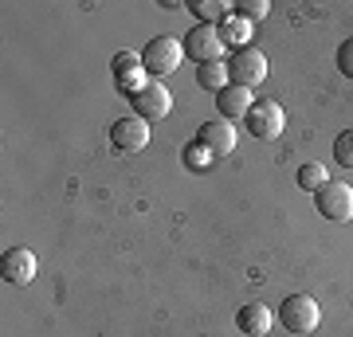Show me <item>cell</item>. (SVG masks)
Instances as JSON below:
<instances>
[{
  "label": "cell",
  "instance_id": "cell-1",
  "mask_svg": "<svg viewBox=\"0 0 353 337\" xmlns=\"http://www.w3.org/2000/svg\"><path fill=\"white\" fill-rule=\"evenodd\" d=\"M279 322H283L287 334L306 337V334H314V329H318L322 310H318V302L310 298V294H290V298L279 306Z\"/></svg>",
  "mask_w": 353,
  "mask_h": 337
},
{
  "label": "cell",
  "instance_id": "cell-2",
  "mask_svg": "<svg viewBox=\"0 0 353 337\" xmlns=\"http://www.w3.org/2000/svg\"><path fill=\"white\" fill-rule=\"evenodd\" d=\"M185 59V48L176 43L173 36H153L145 48H141V71H150L153 79H165L173 75L176 67Z\"/></svg>",
  "mask_w": 353,
  "mask_h": 337
},
{
  "label": "cell",
  "instance_id": "cell-3",
  "mask_svg": "<svg viewBox=\"0 0 353 337\" xmlns=\"http://www.w3.org/2000/svg\"><path fill=\"white\" fill-rule=\"evenodd\" d=\"M181 48H185L189 59H196V67H201V63L224 59V36H220V28H212V24H192L189 32H185V39H181Z\"/></svg>",
  "mask_w": 353,
  "mask_h": 337
},
{
  "label": "cell",
  "instance_id": "cell-4",
  "mask_svg": "<svg viewBox=\"0 0 353 337\" xmlns=\"http://www.w3.org/2000/svg\"><path fill=\"white\" fill-rule=\"evenodd\" d=\"M228 79H232L236 87H243V90L259 87V83L267 79V55L259 48L232 51V59H228Z\"/></svg>",
  "mask_w": 353,
  "mask_h": 337
},
{
  "label": "cell",
  "instance_id": "cell-5",
  "mask_svg": "<svg viewBox=\"0 0 353 337\" xmlns=\"http://www.w3.org/2000/svg\"><path fill=\"white\" fill-rule=\"evenodd\" d=\"M314 200H318L322 220H330V224H345V220H353V188L345 185V181H330V185H322L314 192Z\"/></svg>",
  "mask_w": 353,
  "mask_h": 337
},
{
  "label": "cell",
  "instance_id": "cell-6",
  "mask_svg": "<svg viewBox=\"0 0 353 337\" xmlns=\"http://www.w3.org/2000/svg\"><path fill=\"white\" fill-rule=\"evenodd\" d=\"M243 125H248V134H252L255 141H275L279 134H283L287 118H283V106H279L275 99H259L252 106V114L243 118Z\"/></svg>",
  "mask_w": 353,
  "mask_h": 337
},
{
  "label": "cell",
  "instance_id": "cell-7",
  "mask_svg": "<svg viewBox=\"0 0 353 337\" xmlns=\"http://www.w3.org/2000/svg\"><path fill=\"white\" fill-rule=\"evenodd\" d=\"M169 110H173V94H169V87H161L157 79H150V83L134 94V114L145 118V122H165Z\"/></svg>",
  "mask_w": 353,
  "mask_h": 337
},
{
  "label": "cell",
  "instance_id": "cell-8",
  "mask_svg": "<svg viewBox=\"0 0 353 337\" xmlns=\"http://www.w3.org/2000/svg\"><path fill=\"white\" fill-rule=\"evenodd\" d=\"M110 141H114V150H122V153H138L150 145V122L145 118H118V122L110 125Z\"/></svg>",
  "mask_w": 353,
  "mask_h": 337
},
{
  "label": "cell",
  "instance_id": "cell-9",
  "mask_svg": "<svg viewBox=\"0 0 353 337\" xmlns=\"http://www.w3.org/2000/svg\"><path fill=\"white\" fill-rule=\"evenodd\" d=\"M196 145H201L208 157H228V153L236 150V130H232V122H224V118L204 122L201 130H196Z\"/></svg>",
  "mask_w": 353,
  "mask_h": 337
},
{
  "label": "cell",
  "instance_id": "cell-10",
  "mask_svg": "<svg viewBox=\"0 0 353 337\" xmlns=\"http://www.w3.org/2000/svg\"><path fill=\"white\" fill-rule=\"evenodd\" d=\"M110 71H114L118 90H122L126 99H134V94L145 87V79H141V55H134V51H114Z\"/></svg>",
  "mask_w": 353,
  "mask_h": 337
},
{
  "label": "cell",
  "instance_id": "cell-11",
  "mask_svg": "<svg viewBox=\"0 0 353 337\" xmlns=\"http://www.w3.org/2000/svg\"><path fill=\"white\" fill-rule=\"evenodd\" d=\"M0 278L12 283V287H24L36 278V255L28 247H8L0 255Z\"/></svg>",
  "mask_w": 353,
  "mask_h": 337
},
{
  "label": "cell",
  "instance_id": "cell-12",
  "mask_svg": "<svg viewBox=\"0 0 353 337\" xmlns=\"http://www.w3.org/2000/svg\"><path fill=\"white\" fill-rule=\"evenodd\" d=\"M255 99H252V90H243V87H224L220 94H216V110L224 114V122H243L248 114H252Z\"/></svg>",
  "mask_w": 353,
  "mask_h": 337
},
{
  "label": "cell",
  "instance_id": "cell-13",
  "mask_svg": "<svg viewBox=\"0 0 353 337\" xmlns=\"http://www.w3.org/2000/svg\"><path fill=\"white\" fill-rule=\"evenodd\" d=\"M271 310H267L263 302H248V306H240V314H236V325H240V334L248 337H267V329H271Z\"/></svg>",
  "mask_w": 353,
  "mask_h": 337
},
{
  "label": "cell",
  "instance_id": "cell-14",
  "mask_svg": "<svg viewBox=\"0 0 353 337\" xmlns=\"http://www.w3.org/2000/svg\"><path fill=\"white\" fill-rule=\"evenodd\" d=\"M228 83H232V79H228V59H220V63H201V67H196V87L220 94Z\"/></svg>",
  "mask_w": 353,
  "mask_h": 337
},
{
  "label": "cell",
  "instance_id": "cell-15",
  "mask_svg": "<svg viewBox=\"0 0 353 337\" xmlns=\"http://www.w3.org/2000/svg\"><path fill=\"white\" fill-rule=\"evenodd\" d=\"M192 16L201 20V24H224L228 16H232V8H228L224 0H201V4H192Z\"/></svg>",
  "mask_w": 353,
  "mask_h": 337
},
{
  "label": "cell",
  "instance_id": "cell-16",
  "mask_svg": "<svg viewBox=\"0 0 353 337\" xmlns=\"http://www.w3.org/2000/svg\"><path fill=\"white\" fill-rule=\"evenodd\" d=\"M299 185H303L306 192H318L322 185H330V173L318 161H306V165H299Z\"/></svg>",
  "mask_w": 353,
  "mask_h": 337
},
{
  "label": "cell",
  "instance_id": "cell-17",
  "mask_svg": "<svg viewBox=\"0 0 353 337\" xmlns=\"http://www.w3.org/2000/svg\"><path fill=\"white\" fill-rule=\"evenodd\" d=\"M334 161L341 169H353V130H341L338 138H334Z\"/></svg>",
  "mask_w": 353,
  "mask_h": 337
},
{
  "label": "cell",
  "instance_id": "cell-18",
  "mask_svg": "<svg viewBox=\"0 0 353 337\" xmlns=\"http://www.w3.org/2000/svg\"><path fill=\"white\" fill-rule=\"evenodd\" d=\"M267 8H271L267 0H240V4H236V12H240L243 24H259V20L267 16Z\"/></svg>",
  "mask_w": 353,
  "mask_h": 337
},
{
  "label": "cell",
  "instance_id": "cell-19",
  "mask_svg": "<svg viewBox=\"0 0 353 337\" xmlns=\"http://www.w3.org/2000/svg\"><path fill=\"white\" fill-rule=\"evenodd\" d=\"M338 71H341L345 79H353V36L338 48Z\"/></svg>",
  "mask_w": 353,
  "mask_h": 337
}]
</instances>
